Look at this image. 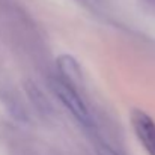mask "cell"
Instances as JSON below:
<instances>
[{
  "label": "cell",
  "instance_id": "4",
  "mask_svg": "<svg viewBox=\"0 0 155 155\" xmlns=\"http://www.w3.org/2000/svg\"><path fill=\"white\" fill-rule=\"evenodd\" d=\"M98 155H117L107 145H98Z\"/></svg>",
  "mask_w": 155,
  "mask_h": 155
},
{
  "label": "cell",
  "instance_id": "2",
  "mask_svg": "<svg viewBox=\"0 0 155 155\" xmlns=\"http://www.w3.org/2000/svg\"><path fill=\"white\" fill-rule=\"evenodd\" d=\"M131 124L139 142L143 145L148 155H155V122L152 117L136 108L131 113Z\"/></svg>",
  "mask_w": 155,
  "mask_h": 155
},
{
  "label": "cell",
  "instance_id": "1",
  "mask_svg": "<svg viewBox=\"0 0 155 155\" xmlns=\"http://www.w3.org/2000/svg\"><path fill=\"white\" fill-rule=\"evenodd\" d=\"M51 89L56 94V97L60 100V103L75 116V119L78 122H81L83 125H92L91 113H89L84 101L80 98V95L74 89V86H71L69 83H66L62 78H53Z\"/></svg>",
  "mask_w": 155,
  "mask_h": 155
},
{
  "label": "cell",
  "instance_id": "3",
  "mask_svg": "<svg viewBox=\"0 0 155 155\" xmlns=\"http://www.w3.org/2000/svg\"><path fill=\"white\" fill-rule=\"evenodd\" d=\"M57 65H59L60 72L65 74V78H62V80H65L71 86H74L75 83H78L81 80V71H80V66L74 57L63 54L57 59Z\"/></svg>",
  "mask_w": 155,
  "mask_h": 155
}]
</instances>
